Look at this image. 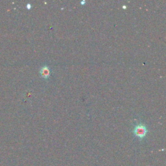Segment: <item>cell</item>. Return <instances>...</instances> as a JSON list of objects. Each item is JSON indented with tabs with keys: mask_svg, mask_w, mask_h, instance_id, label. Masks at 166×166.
Listing matches in <instances>:
<instances>
[{
	"mask_svg": "<svg viewBox=\"0 0 166 166\" xmlns=\"http://www.w3.org/2000/svg\"><path fill=\"white\" fill-rule=\"evenodd\" d=\"M123 9H126V6H123Z\"/></svg>",
	"mask_w": 166,
	"mask_h": 166,
	"instance_id": "5b68a950",
	"label": "cell"
},
{
	"mask_svg": "<svg viewBox=\"0 0 166 166\" xmlns=\"http://www.w3.org/2000/svg\"><path fill=\"white\" fill-rule=\"evenodd\" d=\"M40 74L42 77H43V79H49V77H50L51 75V70L47 66H43V67H41V69L40 70Z\"/></svg>",
	"mask_w": 166,
	"mask_h": 166,
	"instance_id": "7a4b0ae2",
	"label": "cell"
},
{
	"mask_svg": "<svg viewBox=\"0 0 166 166\" xmlns=\"http://www.w3.org/2000/svg\"><path fill=\"white\" fill-rule=\"evenodd\" d=\"M27 8L28 9H30L31 8V4H29V3L27 4Z\"/></svg>",
	"mask_w": 166,
	"mask_h": 166,
	"instance_id": "3957f363",
	"label": "cell"
},
{
	"mask_svg": "<svg viewBox=\"0 0 166 166\" xmlns=\"http://www.w3.org/2000/svg\"><path fill=\"white\" fill-rule=\"evenodd\" d=\"M133 131L134 134L140 138H144L148 133L147 126L141 123L136 125Z\"/></svg>",
	"mask_w": 166,
	"mask_h": 166,
	"instance_id": "6da1fadb",
	"label": "cell"
},
{
	"mask_svg": "<svg viewBox=\"0 0 166 166\" xmlns=\"http://www.w3.org/2000/svg\"><path fill=\"white\" fill-rule=\"evenodd\" d=\"M81 5H84L85 4V1H82L81 2Z\"/></svg>",
	"mask_w": 166,
	"mask_h": 166,
	"instance_id": "277c9868",
	"label": "cell"
}]
</instances>
